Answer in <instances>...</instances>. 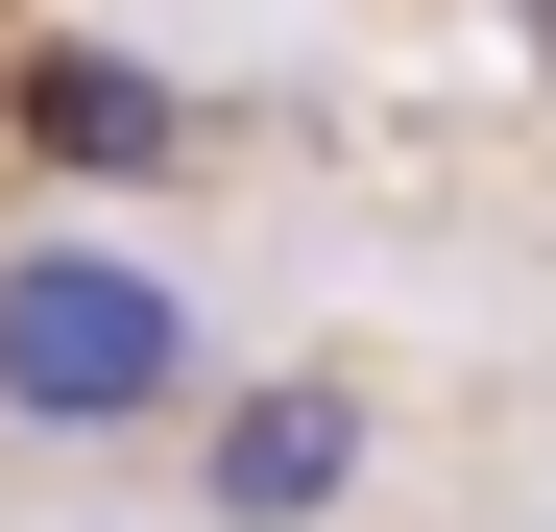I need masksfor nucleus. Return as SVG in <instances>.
Wrapping results in <instances>:
<instances>
[{
	"instance_id": "f257e3e1",
	"label": "nucleus",
	"mask_w": 556,
	"mask_h": 532,
	"mask_svg": "<svg viewBox=\"0 0 556 532\" xmlns=\"http://www.w3.org/2000/svg\"><path fill=\"white\" fill-rule=\"evenodd\" d=\"M194 411H218V315L169 242H122V218L0 242V435H194Z\"/></svg>"
},
{
	"instance_id": "f03ea898",
	"label": "nucleus",
	"mask_w": 556,
	"mask_h": 532,
	"mask_svg": "<svg viewBox=\"0 0 556 532\" xmlns=\"http://www.w3.org/2000/svg\"><path fill=\"white\" fill-rule=\"evenodd\" d=\"M339 484H363V388H339V364H266V388L194 411V508H218V532H315Z\"/></svg>"
}]
</instances>
